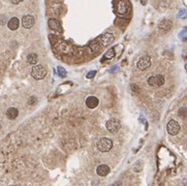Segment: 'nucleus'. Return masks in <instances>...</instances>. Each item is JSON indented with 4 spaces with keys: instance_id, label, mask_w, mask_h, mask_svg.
<instances>
[{
    "instance_id": "nucleus-15",
    "label": "nucleus",
    "mask_w": 187,
    "mask_h": 186,
    "mask_svg": "<svg viewBox=\"0 0 187 186\" xmlns=\"http://www.w3.org/2000/svg\"><path fill=\"white\" fill-rule=\"evenodd\" d=\"M18 115H19V111L16 108H9L6 111V117L8 119H10V120L16 119L17 117H18Z\"/></svg>"
},
{
    "instance_id": "nucleus-1",
    "label": "nucleus",
    "mask_w": 187,
    "mask_h": 186,
    "mask_svg": "<svg viewBox=\"0 0 187 186\" xmlns=\"http://www.w3.org/2000/svg\"><path fill=\"white\" fill-rule=\"evenodd\" d=\"M114 40H115V36L112 33L106 32L102 34L101 36L97 37L96 40L93 42H94V44H97V49H99L101 46H108L111 42H114Z\"/></svg>"
},
{
    "instance_id": "nucleus-11",
    "label": "nucleus",
    "mask_w": 187,
    "mask_h": 186,
    "mask_svg": "<svg viewBox=\"0 0 187 186\" xmlns=\"http://www.w3.org/2000/svg\"><path fill=\"white\" fill-rule=\"evenodd\" d=\"M110 171H111L110 170V167L106 164H100V165H98L96 169V173L101 177H104V176H106V175H109Z\"/></svg>"
},
{
    "instance_id": "nucleus-2",
    "label": "nucleus",
    "mask_w": 187,
    "mask_h": 186,
    "mask_svg": "<svg viewBox=\"0 0 187 186\" xmlns=\"http://www.w3.org/2000/svg\"><path fill=\"white\" fill-rule=\"evenodd\" d=\"M113 147V141L108 137H102L97 143V148L100 152H109Z\"/></svg>"
},
{
    "instance_id": "nucleus-14",
    "label": "nucleus",
    "mask_w": 187,
    "mask_h": 186,
    "mask_svg": "<svg viewBox=\"0 0 187 186\" xmlns=\"http://www.w3.org/2000/svg\"><path fill=\"white\" fill-rule=\"evenodd\" d=\"M49 26L51 29L53 30H57V31H60L61 30V24L60 22L56 20V19H51V20H49Z\"/></svg>"
},
{
    "instance_id": "nucleus-8",
    "label": "nucleus",
    "mask_w": 187,
    "mask_h": 186,
    "mask_svg": "<svg viewBox=\"0 0 187 186\" xmlns=\"http://www.w3.org/2000/svg\"><path fill=\"white\" fill-rule=\"evenodd\" d=\"M128 8H129V2L119 1L117 4V14L120 16H125L128 12Z\"/></svg>"
},
{
    "instance_id": "nucleus-4",
    "label": "nucleus",
    "mask_w": 187,
    "mask_h": 186,
    "mask_svg": "<svg viewBox=\"0 0 187 186\" xmlns=\"http://www.w3.org/2000/svg\"><path fill=\"white\" fill-rule=\"evenodd\" d=\"M121 127V122L117 118H111L106 122V129L111 133H116Z\"/></svg>"
},
{
    "instance_id": "nucleus-16",
    "label": "nucleus",
    "mask_w": 187,
    "mask_h": 186,
    "mask_svg": "<svg viewBox=\"0 0 187 186\" xmlns=\"http://www.w3.org/2000/svg\"><path fill=\"white\" fill-rule=\"evenodd\" d=\"M27 60H28V63H30V64H36L37 61H38V57H37L36 54L31 53L27 56Z\"/></svg>"
},
{
    "instance_id": "nucleus-3",
    "label": "nucleus",
    "mask_w": 187,
    "mask_h": 186,
    "mask_svg": "<svg viewBox=\"0 0 187 186\" xmlns=\"http://www.w3.org/2000/svg\"><path fill=\"white\" fill-rule=\"evenodd\" d=\"M31 76L35 80H42L47 76V69L42 65H35L31 70Z\"/></svg>"
},
{
    "instance_id": "nucleus-25",
    "label": "nucleus",
    "mask_w": 187,
    "mask_h": 186,
    "mask_svg": "<svg viewBox=\"0 0 187 186\" xmlns=\"http://www.w3.org/2000/svg\"><path fill=\"white\" fill-rule=\"evenodd\" d=\"M0 128H1V126H0Z\"/></svg>"
},
{
    "instance_id": "nucleus-10",
    "label": "nucleus",
    "mask_w": 187,
    "mask_h": 186,
    "mask_svg": "<svg viewBox=\"0 0 187 186\" xmlns=\"http://www.w3.org/2000/svg\"><path fill=\"white\" fill-rule=\"evenodd\" d=\"M172 28V22L170 20H162L159 23V30L162 33H165Z\"/></svg>"
},
{
    "instance_id": "nucleus-7",
    "label": "nucleus",
    "mask_w": 187,
    "mask_h": 186,
    "mask_svg": "<svg viewBox=\"0 0 187 186\" xmlns=\"http://www.w3.org/2000/svg\"><path fill=\"white\" fill-rule=\"evenodd\" d=\"M148 84L150 86H153V87H159V86H162L164 84V78L163 76H153V77H150L148 79Z\"/></svg>"
},
{
    "instance_id": "nucleus-12",
    "label": "nucleus",
    "mask_w": 187,
    "mask_h": 186,
    "mask_svg": "<svg viewBox=\"0 0 187 186\" xmlns=\"http://www.w3.org/2000/svg\"><path fill=\"white\" fill-rule=\"evenodd\" d=\"M86 105H87L89 109H94L98 105V98L95 97V96H89L86 99Z\"/></svg>"
},
{
    "instance_id": "nucleus-19",
    "label": "nucleus",
    "mask_w": 187,
    "mask_h": 186,
    "mask_svg": "<svg viewBox=\"0 0 187 186\" xmlns=\"http://www.w3.org/2000/svg\"><path fill=\"white\" fill-rule=\"evenodd\" d=\"M58 74H59L60 77L64 78L65 76H66V70H65L63 67H58Z\"/></svg>"
},
{
    "instance_id": "nucleus-17",
    "label": "nucleus",
    "mask_w": 187,
    "mask_h": 186,
    "mask_svg": "<svg viewBox=\"0 0 187 186\" xmlns=\"http://www.w3.org/2000/svg\"><path fill=\"white\" fill-rule=\"evenodd\" d=\"M115 57V51L114 49H111L109 51H106L104 55L102 56V60H108V59H113Z\"/></svg>"
},
{
    "instance_id": "nucleus-18",
    "label": "nucleus",
    "mask_w": 187,
    "mask_h": 186,
    "mask_svg": "<svg viewBox=\"0 0 187 186\" xmlns=\"http://www.w3.org/2000/svg\"><path fill=\"white\" fill-rule=\"evenodd\" d=\"M179 115H180L182 118H185V117L187 116V109H185V108H181L180 111H179Z\"/></svg>"
},
{
    "instance_id": "nucleus-5",
    "label": "nucleus",
    "mask_w": 187,
    "mask_h": 186,
    "mask_svg": "<svg viewBox=\"0 0 187 186\" xmlns=\"http://www.w3.org/2000/svg\"><path fill=\"white\" fill-rule=\"evenodd\" d=\"M136 66L141 70L147 69V68H149L151 66V58L149 56H143V57H141L140 60L138 61Z\"/></svg>"
},
{
    "instance_id": "nucleus-20",
    "label": "nucleus",
    "mask_w": 187,
    "mask_h": 186,
    "mask_svg": "<svg viewBox=\"0 0 187 186\" xmlns=\"http://www.w3.org/2000/svg\"><path fill=\"white\" fill-rule=\"evenodd\" d=\"M141 164H142L141 161H138V162H136V164H134V171H136V172H140V171L142 170Z\"/></svg>"
},
{
    "instance_id": "nucleus-21",
    "label": "nucleus",
    "mask_w": 187,
    "mask_h": 186,
    "mask_svg": "<svg viewBox=\"0 0 187 186\" xmlns=\"http://www.w3.org/2000/svg\"><path fill=\"white\" fill-rule=\"evenodd\" d=\"M95 74H96V71H95V70H91V71H89L87 74V78L88 79H92Z\"/></svg>"
},
{
    "instance_id": "nucleus-22",
    "label": "nucleus",
    "mask_w": 187,
    "mask_h": 186,
    "mask_svg": "<svg viewBox=\"0 0 187 186\" xmlns=\"http://www.w3.org/2000/svg\"><path fill=\"white\" fill-rule=\"evenodd\" d=\"M33 99H35V97H30V99H29V105H32L33 102H34Z\"/></svg>"
},
{
    "instance_id": "nucleus-6",
    "label": "nucleus",
    "mask_w": 187,
    "mask_h": 186,
    "mask_svg": "<svg viewBox=\"0 0 187 186\" xmlns=\"http://www.w3.org/2000/svg\"><path fill=\"white\" fill-rule=\"evenodd\" d=\"M166 130H168V133H169L170 135H176L180 131V125H179V123L177 121L171 120L169 123H168V125H166Z\"/></svg>"
},
{
    "instance_id": "nucleus-23",
    "label": "nucleus",
    "mask_w": 187,
    "mask_h": 186,
    "mask_svg": "<svg viewBox=\"0 0 187 186\" xmlns=\"http://www.w3.org/2000/svg\"><path fill=\"white\" fill-rule=\"evenodd\" d=\"M117 68H118V67H117V66H114L113 70H111V71H112V72H114V71H115V70H116V69H117Z\"/></svg>"
},
{
    "instance_id": "nucleus-24",
    "label": "nucleus",
    "mask_w": 187,
    "mask_h": 186,
    "mask_svg": "<svg viewBox=\"0 0 187 186\" xmlns=\"http://www.w3.org/2000/svg\"><path fill=\"white\" fill-rule=\"evenodd\" d=\"M21 2V1H19V0H15V1H13V3H19Z\"/></svg>"
},
{
    "instance_id": "nucleus-13",
    "label": "nucleus",
    "mask_w": 187,
    "mask_h": 186,
    "mask_svg": "<svg viewBox=\"0 0 187 186\" xmlns=\"http://www.w3.org/2000/svg\"><path fill=\"white\" fill-rule=\"evenodd\" d=\"M20 26V21H19L18 18H12L7 23V27L10 29V30H17Z\"/></svg>"
},
{
    "instance_id": "nucleus-9",
    "label": "nucleus",
    "mask_w": 187,
    "mask_h": 186,
    "mask_svg": "<svg viewBox=\"0 0 187 186\" xmlns=\"http://www.w3.org/2000/svg\"><path fill=\"white\" fill-rule=\"evenodd\" d=\"M34 22H35L34 18L31 15H26L22 19V25H23L24 28H27V29H30L34 25Z\"/></svg>"
}]
</instances>
